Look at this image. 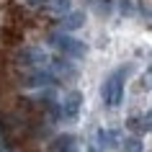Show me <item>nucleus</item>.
I'll use <instances>...</instances> for the list:
<instances>
[{
    "label": "nucleus",
    "mask_w": 152,
    "mask_h": 152,
    "mask_svg": "<svg viewBox=\"0 0 152 152\" xmlns=\"http://www.w3.org/2000/svg\"><path fill=\"white\" fill-rule=\"evenodd\" d=\"M121 75H124V72L111 75V77L106 80V85H103V101L111 106V108L121 103V90H124V85H121Z\"/></svg>",
    "instance_id": "f257e3e1"
},
{
    "label": "nucleus",
    "mask_w": 152,
    "mask_h": 152,
    "mask_svg": "<svg viewBox=\"0 0 152 152\" xmlns=\"http://www.w3.org/2000/svg\"><path fill=\"white\" fill-rule=\"evenodd\" d=\"M52 41H57V47L62 49L64 54H72V57H83V54H85V47H83L80 41H75V39H64V36H54Z\"/></svg>",
    "instance_id": "f03ea898"
},
{
    "label": "nucleus",
    "mask_w": 152,
    "mask_h": 152,
    "mask_svg": "<svg viewBox=\"0 0 152 152\" xmlns=\"http://www.w3.org/2000/svg\"><path fill=\"white\" fill-rule=\"evenodd\" d=\"M18 59H21V62H23L26 67H34V70H36V67H41V64L47 62V57H44V52H36V49H23Z\"/></svg>",
    "instance_id": "7ed1b4c3"
},
{
    "label": "nucleus",
    "mask_w": 152,
    "mask_h": 152,
    "mask_svg": "<svg viewBox=\"0 0 152 152\" xmlns=\"http://www.w3.org/2000/svg\"><path fill=\"white\" fill-rule=\"evenodd\" d=\"M77 108H80V93H70V96H67V101L62 103L64 119H67V121L77 119Z\"/></svg>",
    "instance_id": "20e7f679"
},
{
    "label": "nucleus",
    "mask_w": 152,
    "mask_h": 152,
    "mask_svg": "<svg viewBox=\"0 0 152 152\" xmlns=\"http://www.w3.org/2000/svg\"><path fill=\"white\" fill-rule=\"evenodd\" d=\"M83 21H85V16L83 13H70L67 18H62V26L67 28V31H75V28H80Z\"/></svg>",
    "instance_id": "39448f33"
},
{
    "label": "nucleus",
    "mask_w": 152,
    "mask_h": 152,
    "mask_svg": "<svg viewBox=\"0 0 152 152\" xmlns=\"http://www.w3.org/2000/svg\"><path fill=\"white\" fill-rule=\"evenodd\" d=\"M124 150L126 152H142V144H139V139H126Z\"/></svg>",
    "instance_id": "423d86ee"
},
{
    "label": "nucleus",
    "mask_w": 152,
    "mask_h": 152,
    "mask_svg": "<svg viewBox=\"0 0 152 152\" xmlns=\"http://www.w3.org/2000/svg\"><path fill=\"white\" fill-rule=\"evenodd\" d=\"M142 121H144V126H142V129H152V111L147 113V116H144Z\"/></svg>",
    "instance_id": "0eeeda50"
},
{
    "label": "nucleus",
    "mask_w": 152,
    "mask_h": 152,
    "mask_svg": "<svg viewBox=\"0 0 152 152\" xmlns=\"http://www.w3.org/2000/svg\"><path fill=\"white\" fill-rule=\"evenodd\" d=\"M129 129H134V132H139V129H142V126H139V119H129Z\"/></svg>",
    "instance_id": "6e6552de"
}]
</instances>
